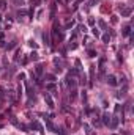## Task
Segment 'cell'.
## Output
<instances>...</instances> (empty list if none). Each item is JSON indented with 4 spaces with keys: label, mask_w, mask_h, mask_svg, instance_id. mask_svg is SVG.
<instances>
[{
    "label": "cell",
    "mask_w": 134,
    "mask_h": 135,
    "mask_svg": "<svg viewBox=\"0 0 134 135\" xmlns=\"http://www.w3.org/2000/svg\"><path fill=\"white\" fill-rule=\"evenodd\" d=\"M46 127L51 130V132H55V134H58V132L62 130V129H58V127H55V126H54V123L51 121V118H46Z\"/></svg>",
    "instance_id": "6da1fadb"
},
{
    "label": "cell",
    "mask_w": 134,
    "mask_h": 135,
    "mask_svg": "<svg viewBox=\"0 0 134 135\" xmlns=\"http://www.w3.org/2000/svg\"><path fill=\"white\" fill-rule=\"evenodd\" d=\"M44 102H46V105L49 107V109H54V107H55V104H54V99H52L47 93H44Z\"/></svg>",
    "instance_id": "7a4b0ae2"
},
{
    "label": "cell",
    "mask_w": 134,
    "mask_h": 135,
    "mask_svg": "<svg viewBox=\"0 0 134 135\" xmlns=\"http://www.w3.org/2000/svg\"><path fill=\"white\" fill-rule=\"evenodd\" d=\"M106 82L109 83V85H110V86H115V85H117V77H115V75H114V74H109L107 77H106Z\"/></svg>",
    "instance_id": "3957f363"
},
{
    "label": "cell",
    "mask_w": 134,
    "mask_h": 135,
    "mask_svg": "<svg viewBox=\"0 0 134 135\" xmlns=\"http://www.w3.org/2000/svg\"><path fill=\"white\" fill-rule=\"evenodd\" d=\"M118 123H120L118 116H112V118H110V123H109V127H110V129H117V127H118Z\"/></svg>",
    "instance_id": "277c9868"
},
{
    "label": "cell",
    "mask_w": 134,
    "mask_h": 135,
    "mask_svg": "<svg viewBox=\"0 0 134 135\" xmlns=\"http://www.w3.org/2000/svg\"><path fill=\"white\" fill-rule=\"evenodd\" d=\"M65 82H66V85L69 86V88H76V79H74V77H71V75H68Z\"/></svg>",
    "instance_id": "5b68a950"
},
{
    "label": "cell",
    "mask_w": 134,
    "mask_h": 135,
    "mask_svg": "<svg viewBox=\"0 0 134 135\" xmlns=\"http://www.w3.org/2000/svg\"><path fill=\"white\" fill-rule=\"evenodd\" d=\"M30 129H36L38 132H41V134L44 132V129H43V126L40 124L38 121H33V123H32V124H30Z\"/></svg>",
    "instance_id": "8992f818"
},
{
    "label": "cell",
    "mask_w": 134,
    "mask_h": 135,
    "mask_svg": "<svg viewBox=\"0 0 134 135\" xmlns=\"http://www.w3.org/2000/svg\"><path fill=\"white\" fill-rule=\"evenodd\" d=\"M131 13H133L131 6H123L122 8V17H128V16H131Z\"/></svg>",
    "instance_id": "52a82bcc"
},
{
    "label": "cell",
    "mask_w": 134,
    "mask_h": 135,
    "mask_svg": "<svg viewBox=\"0 0 134 135\" xmlns=\"http://www.w3.org/2000/svg\"><path fill=\"white\" fill-rule=\"evenodd\" d=\"M43 41H44V44H46V46H51V44H52V42H51V35H49L47 31H44V33H43Z\"/></svg>",
    "instance_id": "ba28073f"
},
{
    "label": "cell",
    "mask_w": 134,
    "mask_h": 135,
    "mask_svg": "<svg viewBox=\"0 0 134 135\" xmlns=\"http://www.w3.org/2000/svg\"><path fill=\"white\" fill-rule=\"evenodd\" d=\"M110 118H112V116H110L109 113H104V115H103V124H104V126H109V123H110Z\"/></svg>",
    "instance_id": "9c48e42d"
},
{
    "label": "cell",
    "mask_w": 134,
    "mask_h": 135,
    "mask_svg": "<svg viewBox=\"0 0 134 135\" xmlns=\"http://www.w3.org/2000/svg\"><path fill=\"white\" fill-rule=\"evenodd\" d=\"M123 36H131V25H126L123 27V31H122Z\"/></svg>",
    "instance_id": "30bf717a"
},
{
    "label": "cell",
    "mask_w": 134,
    "mask_h": 135,
    "mask_svg": "<svg viewBox=\"0 0 134 135\" xmlns=\"http://www.w3.org/2000/svg\"><path fill=\"white\" fill-rule=\"evenodd\" d=\"M43 64H38V66L35 68V75H43V72H44V69H43Z\"/></svg>",
    "instance_id": "8fae6325"
},
{
    "label": "cell",
    "mask_w": 134,
    "mask_h": 135,
    "mask_svg": "<svg viewBox=\"0 0 134 135\" xmlns=\"http://www.w3.org/2000/svg\"><path fill=\"white\" fill-rule=\"evenodd\" d=\"M28 58H30V60H33V61H38V60H40V55H38L36 52H32Z\"/></svg>",
    "instance_id": "7c38bea8"
},
{
    "label": "cell",
    "mask_w": 134,
    "mask_h": 135,
    "mask_svg": "<svg viewBox=\"0 0 134 135\" xmlns=\"http://www.w3.org/2000/svg\"><path fill=\"white\" fill-rule=\"evenodd\" d=\"M101 39H103V42H109L110 41V35H109V33H104L103 36H101Z\"/></svg>",
    "instance_id": "4fadbf2b"
},
{
    "label": "cell",
    "mask_w": 134,
    "mask_h": 135,
    "mask_svg": "<svg viewBox=\"0 0 134 135\" xmlns=\"http://www.w3.org/2000/svg\"><path fill=\"white\" fill-rule=\"evenodd\" d=\"M44 79H47L49 82H55V75H54V74H46Z\"/></svg>",
    "instance_id": "5bb4252c"
},
{
    "label": "cell",
    "mask_w": 134,
    "mask_h": 135,
    "mask_svg": "<svg viewBox=\"0 0 134 135\" xmlns=\"http://www.w3.org/2000/svg\"><path fill=\"white\" fill-rule=\"evenodd\" d=\"M98 24H99V27H101L103 30H107V24H106V22H104L103 19H99V21H98Z\"/></svg>",
    "instance_id": "9a60e30c"
},
{
    "label": "cell",
    "mask_w": 134,
    "mask_h": 135,
    "mask_svg": "<svg viewBox=\"0 0 134 135\" xmlns=\"http://www.w3.org/2000/svg\"><path fill=\"white\" fill-rule=\"evenodd\" d=\"M6 5H8V3H6L5 0H0V11H5L6 10Z\"/></svg>",
    "instance_id": "2e32d148"
},
{
    "label": "cell",
    "mask_w": 134,
    "mask_h": 135,
    "mask_svg": "<svg viewBox=\"0 0 134 135\" xmlns=\"http://www.w3.org/2000/svg\"><path fill=\"white\" fill-rule=\"evenodd\" d=\"M46 90H49V91H54V90H55V85H54V82L47 83V85H46Z\"/></svg>",
    "instance_id": "e0dca14e"
},
{
    "label": "cell",
    "mask_w": 134,
    "mask_h": 135,
    "mask_svg": "<svg viewBox=\"0 0 134 135\" xmlns=\"http://www.w3.org/2000/svg\"><path fill=\"white\" fill-rule=\"evenodd\" d=\"M96 55H98V53H96V50H93V49H90V50H88V57H90V58H95Z\"/></svg>",
    "instance_id": "ac0fdd59"
},
{
    "label": "cell",
    "mask_w": 134,
    "mask_h": 135,
    "mask_svg": "<svg viewBox=\"0 0 134 135\" xmlns=\"http://www.w3.org/2000/svg\"><path fill=\"white\" fill-rule=\"evenodd\" d=\"M120 112H123V105H120V104H117V105H115V113L118 115Z\"/></svg>",
    "instance_id": "d6986e66"
},
{
    "label": "cell",
    "mask_w": 134,
    "mask_h": 135,
    "mask_svg": "<svg viewBox=\"0 0 134 135\" xmlns=\"http://www.w3.org/2000/svg\"><path fill=\"white\" fill-rule=\"evenodd\" d=\"M76 93H77V91H76V90L73 88V90H71V93H69V99H71V101H73V99H76V96H77Z\"/></svg>",
    "instance_id": "ffe728a7"
},
{
    "label": "cell",
    "mask_w": 134,
    "mask_h": 135,
    "mask_svg": "<svg viewBox=\"0 0 134 135\" xmlns=\"http://www.w3.org/2000/svg\"><path fill=\"white\" fill-rule=\"evenodd\" d=\"M28 46H30L32 49H38V44H36L33 39H30V41H28Z\"/></svg>",
    "instance_id": "44dd1931"
},
{
    "label": "cell",
    "mask_w": 134,
    "mask_h": 135,
    "mask_svg": "<svg viewBox=\"0 0 134 135\" xmlns=\"http://www.w3.org/2000/svg\"><path fill=\"white\" fill-rule=\"evenodd\" d=\"M25 14H27L25 10H19V11H17V17H24Z\"/></svg>",
    "instance_id": "7402d4cb"
},
{
    "label": "cell",
    "mask_w": 134,
    "mask_h": 135,
    "mask_svg": "<svg viewBox=\"0 0 134 135\" xmlns=\"http://www.w3.org/2000/svg\"><path fill=\"white\" fill-rule=\"evenodd\" d=\"M54 16H55V3L51 5V17H54Z\"/></svg>",
    "instance_id": "603a6c76"
},
{
    "label": "cell",
    "mask_w": 134,
    "mask_h": 135,
    "mask_svg": "<svg viewBox=\"0 0 134 135\" xmlns=\"http://www.w3.org/2000/svg\"><path fill=\"white\" fill-rule=\"evenodd\" d=\"M92 33H93V35H95V36H96V38L99 36V30H98V28H96V27H93V28H92Z\"/></svg>",
    "instance_id": "cb8c5ba5"
},
{
    "label": "cell",
    "mask_w": 134,
    "mask_h": 135,
    "mask_svg": "<svg viewBox=\"0 0 134 135\" xmlns=\"http://www.w3.org/2000/svg\"><path fill=\"white\" fill-rule=\"evenodd\" d=\"M32 5H33V6H38V5H41V0H32Z\"/></svg>",
    "instance_id": "d4e9b609"
},
{
    "label": "cell",
    "mask_w": 134,
    "mask_h": 135,
    "mask_svg": "<svg viewBox=\"0 0 134 135\" xmlns=\"http://www.w3.org/2000/svg\"><path fill=\"white\" fill-rule=\"evenodd\" d=\"M19 55H22L21 50H17V52H16V55H14V60H16V61H19Z\"/></svg>",
    "instance_id": "484cf974"
},
{
    "label": "cell",
    "mask_w": 134,
    "mask_h": 135,
    "mask_svg": "<svg viewBox=\"0 0 134 135\" xmlns=\"http://www.w3.org/2000/svg\"><path fill=\"white\" fill-rule=\"evenodd\" d=\"M8 98H10L11 101H14V91H8Z\"/></svg>",
    "instance_id": "4316f807"
},
{
    "label": "cell",
    "mask_w": 134,
    "mask_h": 135,
    "mask_svg": "<svg viewBox=\"0 0 134 135\" xmlns=\"http://www.w3.org/2000/svg\"><path fill=\"white\" fill-rule=\"evenodd\" d=\"M13 3H16V5H24V0H11Z\"/></svg>",
    "instance_id": "83f0119b"
},
{
    "label": "cell",
    "mask_w": 134,
    "mask_h": 135,
    "mask_svg": "<svg viewBox=\"0 0 134 135\" xmlns=\"http://www.w3.org/2000/svg\"><path fill=\"white\" fill-rule=\"evenodd\" d=\"M5 41H3V33H0V47H3Z\"/></svg>",
    "instance_id": "f1b7e54d"
},
{
    "label": "cell",
    "mask_w": 134,
    "mask_h": 135,
    "mask_svg": "<svg viewBox=\"0 0 134 135\" xmlns=\"http://www.w3.org/2000/svg\"><path fill=\"white\" fill-rule=\"evenodd\" d=\"M110 21H112V24H117V22H118V16H112Z\"/></svg>",
    "instance_id": "f546056e"
},
{
    "label": "cell",
    "mask_w": 134,
    "mask_h": 135,
    "mask_svg": "<svg viewBox=\"0 0 134 135\" xmlns=\"http://www.w3.org/2000/svg\"><path fill=\"white\" fill-rule=\"evenodd\" d=\"M84 129L87 130V134H92V130H90V126H88V124H84Z\"/></svg>",
    "instance_id": "4dcf8cb0"
},
{
    "label": "cell",
    "mask_w": 134,
    "mask_h": 135,
    "mask_svg": "<svg viewBox=\"0 0 134 135\" xmlns=\"http://www.w3.org/2000/svg\"><path fill=\"white\" fill-rule=\"evenodd\" d=\"M79 30L82 31V33H85V31H87V27L85 25H79Z\"/></svg>",
    "instance_id": "1f68e13d"
},
{
    "label": "cell",
    "mask_w": 134,
    "mask_h": 135,
    "mask_svg": "<svg viewBox=\"0 0 134 135\" xmlns=\"http://www.w3.org/2000/svg\"><path fill=\"white\" fill-rule=\"evenodd\" d=\"M95 75V66H90V77Z\"/></svg>",
    "instance_id": "d6a6232c"
},
{
    "label": "cell",
    "mask_w": 134,
    "mask_h": 135,
    "mask_svg": "<svg viewBox=\"0 0 134 135\" xmlns=\"http://www.w3.org/2000/svg\"><path fill=\"white\" fill-rule=\"evenodd\" d=\"M73 27H74V21H71V22L66 24V28H73Z\"/></svg>",
    "instance_id": "836d02e7"
},
{
    "label": "cell",
    "mask_w": 134,
    "mask_h": 135,
    "mask_svg": "<svg viewBox=\"0 0 134 135\" xmlns=\"http://www.w3.org/2000/svg\"><path fill=\"white\" fill-rule=\"evenodd\" d=\"M17 127H19L21 130H27V126L25 124H17Z\"/></svg>",
    "instance_id": "e575fe53"
},
{
    "label": "cell",
    "mask_w": 134,
    "mask_h": 135,
    "mask_svg": "<svg viewBox=\"0 0 134 135\" xmlns=\"http://www.w3.org/2000/svg\"><path fill=\"white\" fill-rule=\"evenodd\" d=\"M88 24H90V25H95V19H93V17H88Z\"/></svg>",
    "instance_id": "d590c367"
},
{
    "label": "cell",
    "mask_w": 134,
    "mask_h": 135,
    "mask_svg": "<svg viewBox=\"0 0 134 135\" xmlns=\"http://www.w3.org/2000/svg\"><path fill=\"white\" fill-rule=\"evenodd\" d=\"M69 49H77V44H76V42H73V44H69Z\"/></svg>",
    "instance_id": "8d00e7d4"
},
{
    "label": "cell",
    "mask_w": 134,
    "mask_h": 135,
    "mask_svg": "<svg viewBox=\"0 0 134 135\" xmlns=\"http://www.w3.org/2000/svg\"><path fill=\"white\" fill-rule=\"evenodd\" d=\"M17 79H19V80H21V79H25V74H22V72H21L19 75H17Z\"/></svg>",
    "instance_id": "74e56055"
},
{
    "label": "cell",
    "mask_w": 134,
    "mask_h": 135,
    "mask_svg": "<svg viewBox=\"0 0 134 135\" xmlns=\"http://www.w3.org/2000/svg\"><path fill=\"white\" fill-rule=\"evenodd\" d=\"M16 46V41H13V42H11V44H10V46H8V49H13V47H14Z\"/></svg>",
    "instance_id": "f35d334b"
},
{
    "label": "cell",
    "mask_w": 134,
    "mask_h": 135,
    "mask_svg": "<svg viewBox=\"0 0 134 135\" xmlns=\"http://www.w3.org/2000/svg\"><path fill=\"white\" fill-rule=\"evenodd\" d=\"M96 2H98V0H90V5H95Z\"/></svg>",
    "instance_id": "ab89813d"
},
{
    "label": "cell",
    "mask_w": 134,
    "mask_h": 135,
    "mask_svg": "<svg viewBox=\"0 0 134 135\" xmlns=\"http://www.w3.org/2000/svg\"><path fill=\"white\" fill-rule=\"evenodd\" d=\"M58 2H62V0H58Z\"/></svg>",
    "instance_id": "60d3db41"
}]
</instances>
